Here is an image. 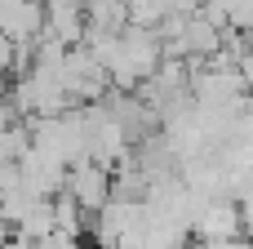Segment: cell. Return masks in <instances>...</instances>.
Masks as SVG:
<instances>
[{
	"mask_svg": "<svg viewBox=\"0 0 253 249\" xmlns=\"http://www.w3.org/2000/svg\"><path fill=\"white\" fill-rule=\"evenodd\" d=\"M240 209L236 205H213V209H205V218L196 223V232L205 236V241H213V245H231L236 236H240Z\"/></svg>",
	"mask_w": 253,
	"mask_h": 249,
	"instance_id": "2",
	"label": "cell"
},
{
	"mask_svg": "<svg viewBox=\"0 0 253 249\" xmlns=\"http://www.w3.org/2000/svg\"><path fill=\"white\" fill-rule=\"evenodd\" d=\"M107 192H111L107 165H76L67 178V196L80 200V209H107Z\"/></svg>",
	"mask_w": 253,
	"mask_h": 249,
	"instance_id": "1",
	"label": "cell"
}]
</instances>
